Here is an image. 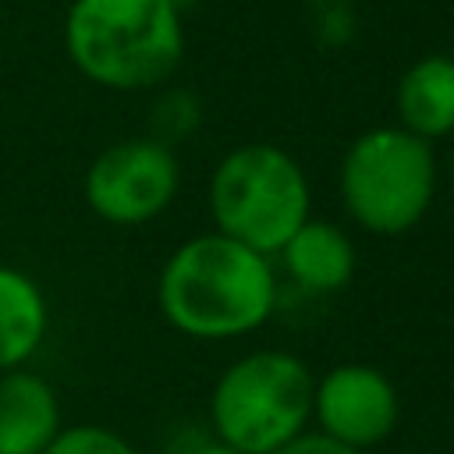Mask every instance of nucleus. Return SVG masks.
Listing matches in <instances>:
<instances>
[{"label": "nucleus", "mask_w": 454, "mask_h": 454, "mask_svg": "<svg viewBox=\"0 0 454 454\" xmlns=\"http://www.w3.org/2000/svg\"><path fill=\"white\" fill-rule=\"evenodd\" d=\"M280 270L220 231L184 238L160 266L156 309L188 340L220 344L259 333L280 309Z\"/></svg>", "instance_id": "obj_1"}, {"label": "nucleus", "mask_w": 454, "mask_h": 454, "mask_svg": "<svg viewBox=\"0 0 454 454\" xmlns=\"http://www.w3.org/2000/svg\"><path fill=\"white\" fill-rule=\"evenodd\" d=\"M64 50L82 78L110 92H145L184 60L177 0H71Z\"/></svg>", "instance_id": "obj_2"}, {"label": "nucleus", "mask_w": 454, "mask_h": 454, "mask_svg": "<svg viewBox=\"0 0 454 454\" xmlns=\"http://www.w3.org/2000/svg\"><path fill=\"white\" fill-rule=\"evenodd\" d=\"M312 369L287 348H252L209 387V436L241 454H273L312 426Z\"/></svg>", "instance_id": "obj_3"}, {"label": "nucleus", "mask_w": 454, "mask_h": 454, "mask_svg": "<svg viewBox=\"0 0 454 454\" xmlns=\"http://www.w3.org/2000/svg\"><path fill=\"white\" fill-rule=\"evenodd\" d=\"M436 184L440 163L433 142L397 124H380L351 138L337 167L344 216L372 238L415 231L436 202Z\"/></svg>", "instance_id": "obj_4"}, {"label": "nucleus", "mask_w": 454, "mask_h": 454, "mask_svg": "<svg viewBox=\"0 0 454 454\" xmlns=\"http://www.w3.org/2000/svg\"><path fill=\"white\" fill-rule=\"evenodd\" d=\"M206 206L213 231L262 255H277L312 216V181L284 145L241 142L216 160Z\"/></svg>", "instance_id": "obj_5"}, {"label": "nucleus", "mask_w": 454, "mask_h": 454, "mask_svg": "<svg viewBox=\"0 0 454 454\" xmlns=\"http://www.w3.org/2000/svg\"><path fill=\"white\" fill-rule=\"evenodd\" d=\"M181 192V160L153 135L121 138L92 156L82 199L110 227H142L163 216Z\"/></svg>", "instance_id": "obj_6"}, {"label": "nucleus", "mask_w": 454, "mask_h": 454, "mask_svg": "<svg viewBox=\"0 0 454 454\" xmlns=\"http://www.w3.org/2000/svg\"><path fill=\"white\" fill-rule=\"evenodd\" d=\"M401 394L397 383L372 362H337L312 383V429L372 450L397 433Z\"/></svg>", "instance_id": "obj_7"}, {"label": "nucleus", "mask_w": 454, "mask_h": 454, "mask_svg": "<svg viewBox=\"0 0 454 454\" xmlns=\"http://www.w3.org/2000/svg\"><path fill=\"white\" fill-rule=\"evenodd\" d=\"M273 262L284 270L287 284L309 298H330L340 294L358 266V252L351 234L326 216H309L273 255Z\"/></svg>", "instance_id": "obj_8"}, {"label": "nucleus", "mask_w": 454, "mask_h": 454, "mask_svg": "<svg viewBox=\"0 0 454 454\" xmlns=\"http://www.w3.org/2000/svg\"><path fill=\"white\" fill-rule=\"evenodd\" d=\"M60 426V401L46 376L32 369L0 376V454H43Z\"/></svg>", "instance_id": "obj_9"}, {"label": "nucleus", "mask_w": 454, "mask_h": 454, "mask_svg": "<svg viewBox=\"0 0 454 454\" xmlns=\"http://www.w3.org/2000/svg\"><path fill=\"white\" fill-rule=\"evenodd\" d=\"M397 128L436 142L454 135V57L429 53L408 64L394 89Z\"/></svg>", "instance_id": "obj_10"}, {"label": "nucleus", "mask_w": 454, "mask_h": 454, "mask_svg": "<svg viewBox=\"0 0 454 454\" xmlns=\"http://www.w3.org/2000/svg\"><path fill=\"white\" fill-rule=\"evenodd\" d=\"M50 330V305L43 287L18 266L0 262V376L25 369Z\"/></svg>", "instance_id": "obj_11"}, {"label": "nucleus", "mask_w": 454, "mask_h": 454, "mask_svg": "<svg viewBox=\"0 0 454 454\" xmlns=\"http://www.w3.org/2000/svg\"><path fill=\"white\" fill-rule=\"evenodd\" d=\"M202 124V103L188 89H163L149 114V135L163 145H181Z\"/></svg>", "instance_id": "obj_12"}, {"label": "nucleus", "mask_w": 454, "mask_h": 454, "mask_svg": "<svg viewBox=\"0 0 454 454\" xmlns=\"http://www.w3.org/2000/svg\"><path fill=\"white\" fill-rule=\"evenodd\" d=\"M43 454H142V450L110 426L74 422V426H60V433L50 440Z\"/></svg>", "instance_id": "obj_13"}, {"label": "nucleus", "mask_w": 454, "mask_h": 454, "mask_svg": "<svg viewBox=\"0 0 454 454\" xmlns=\"http://www.w3.org/2000/svg\"><path fill=\"white\" fill-rule=\"evenodd\" d=\"M312 32L323 46H348L355 35V0H309Z\"/></svg>", "instance_id": "obj_14"}, {"label": "nucleus", "mask_w": 454, "mask_h": 454, "mask_svg": "<svg viewBox=\"0 0 454 454\" xmlns=\"http://www.w3.org/2000/svg\"><path fill=\"white\" fill-rule=\"evenodd\" d=\"M273 454H362V450H355V447H348V443H340V440H333V436H326V433L309 426L305 433H298L294 440H287Z\"/></svg>", "instance_id": "obj_15"}, {"label": "nucleus", "mask_w": 454, "mask_h": 454, "mask_svg": "<svg viewBox=\"0 0 454 454\" xmlns=\"http://www.w3.org/2000/svg\"><path fill=\"white\" fill-rule=\"evenodd\" d=\"M184 454H241V450H234V447H227V443H220L216 436H202V440H195Z\"/></svg>", "instance_id": "obj_16"}, {"label": "nucleus", "mask_w": 454, "mask_h": 454, "mask_svg": "<svg viewBox=\"0 0 454 454\" xmlns=\"http://www.w3.org/2000/svg\"><path fill=\"white\" fill-rule=\"evenodd\" d=\"M177 4H184V0H177Z\"/></svg>", "instance_id": "obj_17"}]
</instances>
